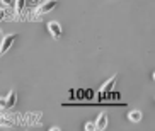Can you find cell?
<instances>
[{
    "label": "cell",
    "instance_id": "6da1fadb",
    "mask_svg": "<svg viewBox=\"0 0 155 131\" xmlns=\"http://www.w3.org/2000/svg\"><path fill=\"white\" fill-rule=\"evenodd\" d=\"M56 5H58V2H56V0H45L43 4H38L36 7H34L32 14H29V17H31L32 21H41L43 15L53 12V10L56 9Z\"/></svg>",
    "mask_w": 155,
    "mask_h": 131
},
{
    "label": "cell",
    "instance_id": "7a4b0ae2",
    "mask_svg": "<svg viewBox=\"0 0 155 131\" xmlns=\"http://www.w3.org/2000/svg\"><path fill=\"white\" fill-rule=\"evenodd\" d=\"M17 39V34H5V36L0 38V56H4L5 53H9L12 44Z\"/></svg>",
    "mask_w": 155,
    "mask_h": 131
},
{
    "label": "cell",
    "instance_id": "3957f363",
    "mask_svg": "<svg viewBox=\"0 0 155 131\" xmlns=\"http://www.w3.org/2000/svg\"><path fill=\"white\" fill-rule=\"evenodd\" d=\"M48 32H50V34L55 38V39H60V38L63 36L61 24H60L58 21H51V22H48Z\"/></svg>",
    "mask_w": 155,
    "mask_h": 131
},
{
    "label": "cell",
    "instance_id": "277c9868",
    "mask_svg": "<svg viewBox=\"0 0 155 131\" xmlns=\"http://www.w3.org/2000/svg\"><path fill=\"white\" fill-rule=\"evenodd\" d=\"M107 114L106 113H101L99 116H97V119L94 123H96V129H99V131H102V129H106L107 128Z\"/></svg>",
    "mask_w": 155,
    "mask_h": 131
},
{
    "label": "cell",
    "instance_id": "5b68a950",
    "mask_svg": "<svg viewBox=\"0 0 155 131\" xmlns=\"http://www.w3.org/2000/svg\"><path fill=\"white\" fill-rule=\"evenodd\" d=\"M116 80H118V75H113L109 80H106L104 84L101 85V90L102 92H111L114 89V85H116Z\"/></svg>",
    "mask_w": 155,
    "mask_h": 131
},
{
    "label": "cell",
    "instance_id": "8992f818",
    "mask_svg": "<svg viewBox=\"0 0 155 131\" xmlns=\"http://www.w3.org/2000/svg\"><path fill=\"white\" fill-rule=\"evenodd\" d=\"M26 9V0H14V14L15 17H21Z\"/></svg>",
    "mask_w": 155,
    "mask_h": 131
},
{
    "label": "cell",
    "instance_id": "52a82bcc",
    "mask_svg": "<svg viewBox=\"0 0 155 131\" xmlns=\"http://www.w3.org/2000/svg\"><path fill=\"white\" fill-rule=\"evenodd\" d=\"M5 104H7V109H12L15 104H17V97H15V90H10L9 94L5 95Z\"/></svg>",
    "mask_w": 155,
    "mask_h": 131
},
{
    "label": "cell",
    "instance_id": "ba28073f",
    "mask_svg": "<svg viewBox=\"0 0 155 131\" xmlns=\"http://www.w3.org/2000/svg\"><path fill=\"white\" fill-rule=\"evenodd\" d=\"M141 118H143V113H141L140 109H133V111H130V114H128V119L131 123H140Z\"/></svg>",
    "mask_w": 155,
    "mask_h": 131
},
{
    "label": "cell",
    "instance_id": "9c48e42d",
    "mask_svg": "<svg viewBox=\"0 0 155 131\" xmlns=\"http://www.w3.org/2000/svg\"><path fill=\"white\" fill-rule=\"evenodd\" d=\"M0 126H5V128H10L12 126V121L7 118V114L0 113Z\"/></svg>",
    "mask_w": 155,
    "mask_h": 131
},
{
    "label": "cell",
    "instance_id": "30bf717a",
    "mask_svg": "<svg viewBox=\"0 0 155 131\" xmlns=\"http://www.w3.org/2000/svg\"><path fill=\"white\" fill-rule=\"evenodd\" d=\"M84 129L85 131H96V123L94 121H87L85 124H84Z\"/></svg>",
    "mask_w": 155,
    "mask_h": 131
},
{
    "label": "cell",
    "instance_id": "8fae6325",
    "mask_svg": "<svg viewBox=\"0 0 155 131\" xmlns=\"http://www.w3.org/2000/svg\"><path fill=\"white\" fill-rule=\"evenodd\" d=\"M0 111H7V104H5V95L0 97Z\"/></svg>",
    "mask_w": 155,
    "mask_h": 131
},
{
    "label": "cell",
    "instance_id": "7c38bea8",
    "mask_svg": "<svg viewBox=\"0 0 155 131\" xmlns=\"http://www.w3.org/2000/svg\"><path fill=\"white\" fill-rule=\"evenodd\" d=\"M0 4L4 7H14V0H0Z\"/></svg>",
    "mask_w": 155,
    "mask_h": 131
},
{
    "label": "cell",
    "instance_id": "4fadbf2b",
    "mask_svg": "<svg viewBox=\"0 0 155 131\" xmlns=\"http://www.w3.org/2000/svg\"><path fill=\"white\" fill-rule=\"evenodd\" d=\"M36 5H38V0H26V7H29V9L36 7Z\"/></svg>",
    "mask_w": 155,
    "mask_h": 131
},
{
    "label": "cell",
    "instance_id": "5bb4252c",
    "mask_svg": "<svg viewBox=\"0 0 155 131\" xmlns=\"http://www.w3.org/2000/svg\"><path fill=\"white\" fill-rule=\"evenodd\" d=\"M5 21V7H0V22Z\"/></svg>",
    "mask_w": 155,
    "mask_h": 131
},
{
    "label": "cell",
    "instance_id": "9a60e30c",
    "mask_svg": "<svg viewBox=\"0 0 155 131\" xmlns=\"http://www.w3.org/2000/svg\"><path fill=\"white\" fill-rule=\"evenodd\" d=\"M50 129H51V131H60L61 128H58V126H53V128H50Z\"/></svg>",
    "mask_w": 155,
    "mask_h": 131
},
{
    "label": "cell",
    "instance_id": "2e32d148",
    "mask_svg": "<svg viewBox=\"0 0 155 131\" xmlns=\"http://www.w3.org/2000/svg\"><path fill=\"white\" fill-rule=\"evenodd\" d=\"M2 36H4V34H2V31H0V38H2Z\"/></svg>",
    "mask_w": 155,
    "mask_h": 131
}]
</instances>
